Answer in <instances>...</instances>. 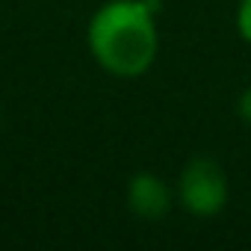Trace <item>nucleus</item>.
<instances>
[{
  "label": "nucleus",
  "mask_w": 251,
  "mask_h": 251,
  "mask_svg": "<svg viewBox=\"0 0 251 251\" xmlns=\"http://www.w3.org/2000/svg\"><path fill=\"white\" fill-rule=\"evenodd\" d=\"M127 207L145 222H157L172 210V189L154 172H136L127 180Z\"/></svg>",
  "instance_id": "7ed1b4c3"
},
{
  "label": "nucleus",
  "mask_w": 251,
  "mask_h": 251,
  "mask_svg": "<svg viewBox=\"0 0 251 251\" xmlns=\"http://www.w3.org/2000/svg\"><path fill=\"white\" fill-rule=\"evenodd\" d=\"M236 30L251 45V0H239V6H236Z\"/></svg>",
  "instance_id": "20e7f679"
},
{
  "label": "nucleus",
  "mask_w": 251,
  "mask_h": 251,
  "mask_svg": "<svg viewBox=\"0 0 251 251\" xmlns=\"http://www.w3.org/2000/svg\"><path fill=\"white\" fill-rule=\"evenodd\" d=\"M154 0H109L103 3L86 30L95 62L115 77L145 74L160 50Z\"/></svg>",
  "instance_id": "f257e3e1"
},
{
  "label": "nucleus",
  "mask_w": 251,
  "mask_h": 251,
  "mask_svg": "<svg viewBox=\"0 0 251 251\" xmlns=\"http://www.w3.org/2000/svg\"><path fill=\"white\" fill-rule=\"evenodd\" d=\"M177 195L186 213L198 219L219 216L227 204V175L213 157H192L180 169Z\"/></svg>",
  "instance_id": "f03ea898"
},
{
  "label": "nucleus",
  "mask_w": 251,
  "mask_h": 251,
  "mask_svg": "<svg viewBox=\"0 0 251 251\" xmlns=\"http://www.w3.org/2000/svg\"><path fill=\"white\" fill-rule=\"evenodd\" d=\"M236 115H239L245 124H251V86H245V89L239 92V98H236Z\"/></svg>",
  "instance_id": "39448f33"
}]
</instances>
